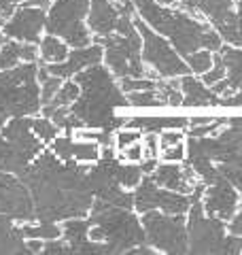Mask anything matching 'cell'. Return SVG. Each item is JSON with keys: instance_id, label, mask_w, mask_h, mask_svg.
I'll list each match as a JSON object with an SVG mask.
<instances>
[{"instance_id": "1", "label": "cell", "mask_w": 242, "mask_h": 255, "mask_svg": "<svg viewBox=\"0 0 242 255\" xmlns=\"http://www.w3.org/2000/svg\"><path fill=\"white\" fill-rule=\"evenodd\" d=\"M92 164L64 162L53 151H43L19 179L26 183L38 221H66L70 217H87L94 194L87 185Z\"/></svg>"}, {"instance_id": "2", "label": "cell", "mask_w": 242, "mask_h": 255, "mask_svg": "<svg viewBox=\"0 0 242 255\" xmlns=\"http://www.w3.org/2000/svg\"><path fill=\"white\" fill-rule=\"evenodd\" d=\"M72 79L79 83L81 94L70 111L83 122L85 128L115 132L127 124V117H117L115 109H127L130 100L107 64H94Z\"/></svg>"}, {"instance_id": "3", "label": "cell", "mask_w": 242, "mask_h": 255, "mask_svg": "<svg viewBox=\"0 0 242 255\" xmlns=\"http://www.w3.org/2000/svg\"><path fill=\"white\" fill-rule=\"evenodd\" d=\"M132 2L136 6V13L155 32L166 36L183 58L204 47L213 51H219L223 47L219 32L211 23L198 19V15H191L179 6L172 9L157 0H132Z\"/></svg>"}, {"instance_id": "4", "label": "cell", "mask_w": 242, "mask_h": 255, "mask_svg": "<svg viewBox=\"0 0 242 255\" xmlns=\"http://www.w3.org/2000/svg\"><path fill=\"white\" fill-rule=\"evenodd\" d=\"M90 238L98 243H109L115 253H127L130 249L147 243L144 226L132 209L109 204L96 198L90 213Z\"/></svg>"}, {"instance_id": "5", "label": "cell", "mask_w": 242, "mask_h": 255, "mask_svg": "<svg viewBox=\"0 0 242 255\" xmlns=\"http://www.w3.org/2000/svg\"><path fill=\"white\" fill-rule=\"evenodd\" d=\"M206 185L198 183L191 191V206L187 211V253H242V236L228 232V221L206 215L202 194Z\"/></svg>"}, {"instance_id": "6", "label": "cell", "mask_w": 242, "mask_h": 255, "mask_svg": "<svg viewBox=\"0 0 242 255\" xmlns=\"http://www.w3.org/2000/svg\"><path fill=\"white\" fill-rule=\"evenodd\" d=\"M43 111L38 81V62H26L9 70H0V128L19 115H36Z\"/></svg>"}, {"instance_id": "7", "label": "cell", "mask_w": 242, "mask_h": 255, "mask_svg": "<svg viewBox=\"0 0 242 255\" xmlns=\"http://www.w3.org/2000/svg\"><path fill=\"white\" fill-rule=\"evenodd\" d=\"M45 151V142L32 130V115L9 119L0 128V170L19 174Z\"/></svg>"}, {"instance_id": "8", "label": "cell", "mask_w": 242, "mask_h": 255, "mask_svg": "<svg viewBox=\"0 0 242 255\" xmlns=\"http://www.w3.org/2000/svg\"><path fill=\"white\" fill-rule=\"evenodd\" d=\"M104 47V64L117 79L123 77H149V68L142 60V36L138 28L127 32H113L109 36L94 38Z\"/></svg>"}, {"instance_id": "9", "label": "cell", "mask_w": 242, "mask_h": 255, "mask_svg": "<svg viewBox=\"0 0 242 255\" xmlns=\"http://www.w3.org/2000/svg\"><path fill=\"white\" fill-rule=\"evenodd\" d=\"M92 0H53L47 11L45 32L64 38L70 47H87L94 43V34L87 26Z\"/></svg>"}, {"instance_id": "10", "label": "cell", "mask_w": 242, "mask_h": 255, "mask_svg": "<svg viewBox=\"0 0 242 255\" xmlns=\"http://www.w3.org/2000/svg\"><path fill=\"white\" fill-rule=\"evenodd\" d=\"M134 23L142 36V60L151 68L149 77H159V79H174L191 73L185 58L174 49V45L155 32L147 21H144L138 13L134 17Z\"/></svg>"}, {"instance_id": "11", "label": "cell", "mask_w": 242, "mask_h": 255, "mask_svg": "<svg viewBox=\"0 0 242 255\" xmlns=\"http://www.w3.org/2000/svg\"><path fill=\"white\" fill-rule=\"evenodd\" d=\"M187 215L164 211H147L140 221L147 234V245L159 253H187Z\"/></svg>"}, {"instance_id": "12", "label": "cell", "mask_w": 242, "mask_h": 255, "mask_svg": "<svg viewBox=\"0 0 242 255\" xmlns=\"http://www.w3.org/2000/svg\"><path fill=\"white\" fill-rule=\"evenodd\" d=\"M136 6L132 0H92L87 26L94 38L109 36L113 32H127L136 23Z\"/></svg>"}, {"instance_id": "13", "label": "cell", "mask_w": 242, "mask_h": 255, "mask_svg": "<svg viewBox=\"0 0 242 255\" xmlns=\"http://www.w3.org/2000/svg\"><path fill=\"white\" fill-rule=\"evenodd\" d=\"M191 206V194H181L157 185L151 174H144L134 187V211L142 215L147 211H164L172 215H187Z\"/></svg>"}, {"instance_id": "14", "label": "cell", "mask_w": 242, "mask_h": 255, "mask_svg": "<svg viewBox=\"0 0 242 255\" xmlns=\"http://www.w3.org/2000/svg\"><path fill=\"white\" fill-rule=\"evenodd\" d=\"M0 213L9 215L15 221H32L34 215V200L28 185L13 172L0 170Z\"/></svg>"}, {"instance_id": "15", "label": "cell", "mask_w": 242, "mask_h": 255, "mask_svg": "<svg viewBox=\"0 0 242 255\" xmlns=\"http://www.w3.org/2000/svg\"><path fill=\"white\" fill-rule=\"evenodd\" d=\"M45 26H47V9L21 2L9 17V21L2 26V34L6 38H15V41L38 45L40 38H43Z\"/></svg>"}, {"instance_id": "16", "label": "cell", "mask_w": 242, "mask_h": 255, "mask_svg": "<svg viewBox=\"0 0 242 255\" xmlns=\"http://www.w3.org/2000/svg\"><path fill=\"white\" fill-rule=\"evenodd\" d=\"M202 204H204L206 215L223 219V221H230L234 215H236V211L240 209L242 196H240V191L221 174L215 183L206 185L204 194H202Z\"/></svg>"}, {"instance_id": "17", "label": "cell", "mask_w": 242, "mask_h": 255, "mask_svg": "<svg viewBox=\"0 0 242 255\" xmlns=\"http://www.w3.org/2000/svg\"><path fill=\"white\" fill-rule=\"evenodd\" d=\"M62 236L70 247V255H111L115 253L109 243H98L90 238V219L70 217L62 223Z\"/></svg>"}, {"instance_id": "18", "label": "cell", "mask_w": 242, "mask_h": 255, "mask_svg": "<svg viewBox=\"0 0 242 255\" xmlns=\"http://www.w3.org/2000/svg\"><path fill=\"white\" fill-rule=\"evenodd\" d=\"M104 60V47L100 43H92L87 47H72L68 58L64 62H55V64H45L47 70L55 77L62 79H72L75 75H79L81 70L94 66V64H100Z\"/></svg>"}, {"instance_id": "19", "label": "cell", "mask_w": 242, "mask_h": 255, "mask_svg": "<svg viewBox=\"0 0 242 255\" xmlns=\"http://www.w3.org/2000/svg\"><path fill=\"white\" fill-rule=\"evenodd\" d=\"M51 151L64 162H79V164H94L102 155V147L96 140L77 138L75 134H64L51 142Z\"/></svg>"}, {"instance_id": "20", "label": "cell", "mask_w": 242, "mask_h": 255, "mask_svg": "<svg viewBox=\"0 0 242 255\" xmlns=\"http://www.w3.org/2000/svg\"><path fill=\"white\" fill-rule=\"evenodd\" d=\"M217 53L221 55V60L225 64V77L219 83L213 85V90L221 98H225V96H232L242 87V47L223 45Z\"/></svg>"}, {"instance_id": "21", "label": "cell", "mask_w": 242, "mask_h": 255, "mask_svg": "<svg viewBox=\"0 0 242 255\" xmlns=\"http://www.w3.org/2000/svg\"><path fill=\"white\" fill-rule=\"evenodd\" d=\"M179 85L183 92V107H219L221 96L215 94L211 85L202 81V77L187 73L179 77Z\"/></svg>"}, {"instance_id": "22", "label": "cell", "mask_w": 242, "mask_h": 255, "mask_svg": "<svg viewBox=\"0 0 242 255\" xmlns=\"http://www.w3.org/2000/svg\"><path fill=\"white\" fill-rule=\"evenodd\" d=\"M38 60H40V51L36 43H23L9 38V41L0 45V70H9L19 66V64L38 62Z\"/></svg>"}, {"instance_id": "23", "label": "cell", "mask_w": 242, "mask_h": 255, "mask_svg": "<svg viewBox=\"0 0 242 255\" xmlns=\"http://www.w3.org/2000/svg\"><path fill=\"white\" fill-rule=\"evenodd\" d=\"M153 181L157 185L166 187V189H172V191H181V194H191L193 187L191 183L185 177V170L179 162H164V164H157L155 170L151 172Z\"/></svg>"}, {"instance_id": "24", "label": "cell", "mask_w": 242, "mask_h": 255, "mask_svg": "<svg viewBox=\"0 0 242 255\" xmlns=\"http://www.w3.org/2000/svg\"><path fill=\"white\" fill-rule=\"evenodd\" d=\"M130 128H136L142 134L149 132H164V130H187L189 128V119L185 117H127V124Z\"/></svg>"}, {"instance_id": "25", "label": "cell", "mask_w": 242, "mask_h": 255, "mask_svg": "<svg viewBox=\"0 0 242 255\" xmlns=\"http://www.w3.org/2000/svg\"><path fill=\"white\" fill-rule=\"evenodd\" d=\"M211 26L219 32V36L223 38V43L234 45V47H242V19L236 11H228L221 17H217L213 21H208Z\"/></svg>"}, {"instance_id": "26", "label": "cell", "mask_w": 242, "mask_h": 255, "mask_svg": "<svg viewBox=\"0 0 242 255\" xmlns=\"http://www.w3.org/2000/svg\"><path fill=\"white\" fill-rule=\"evenodd\" d=\"M38 51H40V64H55V62H64L68 58L70 45L64 38L47 32L38 43Z\"/></svg>"}, {"instance_id": "27", "label": "cell", "mask_w": 242, "mask_h": 255, "mask_svg": "<svg viewBox=\"0 0 242 255\" xmlns=\"http://www.w3.org/2000/svg\"><path fill=\"white\" fill-rule=\"evenodd\" d=\"M21 232L26 238H43V241H53L62 236V226L58 221H21Z\"/></svg>"}, {"instance_id": "28", "label": "cell", "mask_w": 242, "mask_h": 255, "mask_svg": "<svg viewBox=\"0 0 242 255\" xmlns=\"http://www.w3.org/2000/svg\"><path fill=\"white\" fill-rule=\"evenodd\" d=\"M81 94V87L75 79H64L62 87L58 90V94L53 96V100L49 105H43V109H55V107H72L75 105V100L79 98Z\"/></svg>"}, {"instance_id": "29", "label": "cell", "mask_w": 242, "mask_h": 255, "mask_svg": "<svg viewBox=\"0 0 242 255\" xmlns=\"http://www.w3.org/2000/svg\"><path fill=\"white\" fill-rule=\"evenodd\" d=\"M185 62H187V66L193 75H198L202 77L204 73H208V70L213 68V64H215V51L213 49H198V51H193L189 53L187 58H185Z\"/></svg>"}, {"instance_id": "30", "label": "cell", "mask_w": 242, "mask_h": 255, "mask_svg": "<svg viewBox=\"0 0 242 255\" xmlns=\"http://www.w3.org/2000/svg\"><path fill=\"white\" fill-rule=\"evenodd\" d=\"M127 100H130V107L134 109H155V107H166L164 98H161V94L155 90V87H151V90H138V92H130L127 96Z\"/></svg>"}, {"instance_id": "31", "label": "cell", "mask_w": 242, "mask_h": 255, "mask_svg": "<svg viewBox=\"0 0 242 255\" xmlns=\"http://www.w3.org/2000/svg\"><path fill=\"white\" fill-rule=\"evenodd\" d=\"M32 130H34V134L45 142V145H51V142L60 136V128L55 126L53 119H49L47 115L32 117Z\"/></svg>"}, {"instance_id": "32", "label": "cell", "mask_w": 242, "mask_h": 255, "mask_svg": "<svg viewBox=\"0 0 242 255\" xmlns=\"http://www.w3.org/2000/svg\"><path fill=\"white\" fill-rule=\"evenodd\" d=\"M142 140V132L136 130V128H130V126H123L115 130V149L121 151L125 147L134 145V142H140Z\"/></svg>"}, {"instance_id": "33", "label": "cell", "mask_w": 242, "mask_h": 255, "mask_svg": "<svg viewBox=\"0 0 242 255\" xmlns=\"http://www.w3.org/2000/svg\"><path fill=\"white\" fill-rule=\"evenodd\" d=\"M147 157V151H144V142H134V145L121 149L119 153V159L121 162H130V164H140L142 159Z\"/></svg>"}, {"instance_id": "34", "label": "cell", "mask_w": 242, "mask_h": 255, "mask_svg": "<svg viewBox=\"0 0 242 255\" xmlns=\"http://www.w3.org/2000/svg\"><path fill=\"white\" fill-rule=\"evenodd\" d=\"M161 159L164 162H183V159H187V142H176V145H170V147H164L161 149Z\"/></svg>"}, {"instance_id": "35", "label": "cell", "mask_w": 242, "mask_h": 255, "mask_svg": "<svg viewBox=\"0 0 242 255\" xmlns=\"http://www.w3.org/2000/svg\"><path fill=\"white\" fill-rule=\"evenodd\" d=\"M217 168H219V172L223 174L225 179H228L234 187H236L240 191L242 196V166H230V164H217Z\"/></svg>"}, {"instance_id": "36", "label": "cell", "mask_w": 242, "mask_h": 255, "mask_svg": "<svg viewBox=\"0 0 242 255\" xmlns=\"http://www.w3.org/2000/svg\"><path fill=\"white\" fill-rule=\"evenodd\" d=\"M19 232H21V228L15 223V219L9 217V215L0 213V243L9 241V238H13V236H17Z\"/></svg>"}, {"instance_id": "37", "label": "cell", "mask_w": 242, "mask_h": 255, "mask_svg": "<svg viewBox=\"0 0 242 255\" xmlns=\"http://www.w3.org/2000/svg\"><path fill=\"white\" fill-rule=\"evenodd\" d=\"M45 255H70V247L66 243V238H53V241H45Z\"/></svg>"}, {"instance_id": "38", "label": "cell", "mask_w": 242, "mask_h": 255, "mask_svg": "<svg viewBox=\"0 0 242 255\" xmlns=\"http://www.w3.org/2000/svg\"><path fill=\"white\" fill-rule=\"evenodd\" d=\"M183 140H185V130H164V132H159V145H161V149L170 147V145H176V142H183Z\"/></svg>"}, {"instance_id": "39", "label": "cell", "mask_w": 242, "mask_h": 255, "mask_svg": "<svg viewBox=\"0 0 242 255\" xmlns=\"http://www.w3.org/2000/svg\"><path fill=\"white\" fill-rule=\"evenodd\" d=\"M144 151H147V157H159L161 153V145H159V134L149 132L144 134Z\"/></svg>"}, {"instance_id": "40", "label": "cell", "mask_w": 242, "mask_h": 255, "mask_svg": "<svg viewBox=\"0 0 242 255\" xmlns=\"http://www.w3.org/2000/svg\"><path fill=\"white\" fill-rule=\"evenodd\" d=\"M228 232L234 236H242V209H238L236 215L228 221Z\"/></svg>"}, {"instance_id": "41", "label": "cell", "mask_w": 242, "mask_h": 255, "mask_svg": "<svg viewBox=\"0 0 242 255\" xmlns=\"http://www.w3.org/2000/svg\"><path fill=\"white\" fill-rule=\"evenodd\" d=\"M221 107H242V87L238 92H234L232 96H225V98H221Z\"/></svg>"}, {"instance_id": "42", "label": "cell", "mask_w": 242, "mask_h": 255, "mask_svg": "<svg viewBox=\"0 0 242 255\" xmlns=\"http://www.w3.org/2000/svg\"><path fill=\"white\" fill-rule=\"evenodd\" d=\"M26 245H28L30 253H43V249H45L43 238H26Z\"/></svg>"}, {"instance_id": "43", "label": "cell", "mask_w": 242, "mask_h": 255, "mask_svg": "<svg viewBox=\"0 0 242 255\" xmlns=\"http://www.w3.org/2000/svg\"><path fill=\"white\" fill-rule=\"evenodd\" d=\"M157 2H161V4H168V6H174L179 0H157Z\"/></svg>"}, {"instance_id": "44", "label": "cell", "mask_w": 242, "mask_h": 255, "mask_svg": "<svg viewBox=\"0 0 242 255\" xmlns=\"http://www.w3.org/2000/svg\"><path fill=\"white\" fill-rule=\"evenodd\" d=\"M236 13L240 15V19H242V0H236Z\"/></svg>"}, {"instance_id": "45", "label": "cell", "mask_w": 242, "mask_h": 255, "mask_svg": "<svg viewBox=\"0 0 242 255\" xmlns=\"http://www.w3.org/2000/svg\"><path fill=\"white\" fill-rule=\"evenodd\" d=\"M4 43V34H0V45H2Z\"/></svg>"}, {"instance_id": "46", "label": "cell", "mask_w": 242, "mask_h": 255, "mask_svg": "<svg viewBox=\"0 0 242 255\" xmlns=\"http://www.w3.org/2000/svg\"><path fill=\"white\" fill-rule=\"evenodd\" d=\"M15 2H17V4H21V2H28V0H15Z\"/></svg>"}]
</instances>
